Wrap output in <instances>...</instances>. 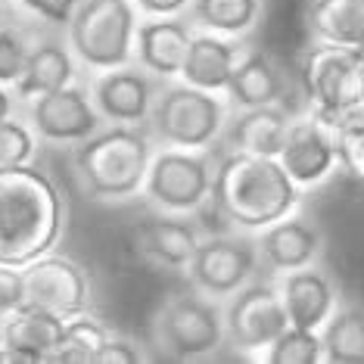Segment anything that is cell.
<instances>
[{
  "label": "cell",
  "instance_id": "obj_1",
  "mask_svg": "<svg viewBox=\"0 0 364 364\" xmlns=\"http://www.w3.org/2000/svg\"><path fill=\"white\" fill-rule=\"evenodd\" d=\"M65 234V196L35 162L0 168V264L35 262Z\"/></svg>",
  "mask_w": 364,
  "mask_h": 364
},
{
  "label": "cell",
  "instance_id": "obj_2",
  "mask_svg": "<svg viewBox=\"0 0 364 364\" xmlns=\"http://www.w3.org/2000/svg\"><path fill=\"white\" fill-rule=\"evenodd\" d=\"M209 205L234 230L259 234L262 228L299 212L302 187L287 175L277 156L221 150Z\"/></svg>",
  "mask_w": 364,
  "mask_h": 364
},
{
  "label": "cell",
  "instance_id": "obj_3",
  "mask_svg": "<svg viewBox=\"0 0 364 364\" xmlns=\"http://www.w3.org/2000/svg\"><path fill=\"white\" fill-rule=\"evenodd\" d=\"M153 153L146 125H103L72 146V175L90 203H128L144 193Z\"/></svg>",
  "mask_w": 364,
  "mask_h": 364
},
{
  "label": "cell",
  "instance_id": "obj_4",
  "mask_svg": "<svg viewBox=\"0 0 364 364\" xmlns=\"http://www.w3.org/2000/svg\"><path fill=\"white\" fill-rule=\"evenodd\" d=\"M230 119V103L225 94H209L181 78L162 81L153 100L146 131L156 146H181V150H215L221 144Z\"/></svg>",
  "mask_w": 364,
  "mask_h": 364
},
{
  "label": "cell",
  "instance_id": "obj_5",
  "mask_svg": "<svg viewBox=\"0 0 364 364\" xmlns=\"http://www.w3.org/2000/svg\"><path fill=\"white\" fill-rule=\"evenodd\" d=\"M299 78L309 97V112L327 128L343 131L355 122H364L358 47L311 41L299 60Z\"/></svg>",
  "mask_w": 364,
  "mask_h": 364
},
{
  "label": "cell",
  "instance_id": "obj_6",
  "mask_svg": "<svg viewBox=\"0 0 364 364\" xmlns=\"http://www.w3.org/2000/svg\"><path fill=\"white\" fill-rule=\"evenodd\" d=\"M150 330L153 346L171 361H203L228 346L221 302L193 287L165 296L153 311Z\"/></svg>",
  "mask_w": 364,
  "mask_h": 364
},
{
  "label": "cell",
  "instance_id": "obj_7",
  "mask_svg": "<svg viewBox=\"0 0 364 364\" xmlns=\"http://www.w3.org/2000/svg\"><path fill=\"white\" fill-rule=\"evenodd\" d=\"M218 156V146L215 150L156 146L144 184L146 203L165 215H200L212 203Z\"/></svg>",
  "mask_w": 364,
  "mask_h": 364
},
{
  "label": "cell",
  "instance_id": "obj_8",
  "mask_svg": "<svg viewBox=\"0 0 364 364\" xmlns=\"http://www.w3.org/2000/svg\"><path fill=\"white\" fill-rule=\"evenodd\" d=\"M140 13L131 0H81L69 22V44L90 72L134 63V35Z\"/></svg>",
  "mask_w": 364,
  "mask_h": 364
},
{
  "label": "cell",
  "instance_id": "obj_9",
  "mask_svg": "<svg viewBox=\"0 0 364 364\" xmlns=\"http://www.w3.org/2000/svg\"><path fill=\"white\" fill-rule=\"evenodd\" d=\"M262 271L255 234L237 230V234H212L203 237L193 259L187 264V280L193 289L225 302L237 289L252 284Z\"/></svg>",
  "mask_w": 364,
  "mask_h": 364
},
{
  "label": "cell",
  "instance_id": "obj_10",
  "mask_svg": "<svg viewBox=\"0 0 364 364\" xmlns=\"http://www.w3.org/2000/svg\"><path fill=\"white\" fill-rule=\"evenodd\" d=\"M289 327L277 284L252 280L225 299V333L228 346L243 355L268 352V346Z\"/></svg>",
  "mask_w": 364,
  "mask_h": 364
},
{
  "label": "cell",
  "instance_id": "obj_11",
  "mask_svg": "<svg viewBox=\"0 0 364 364\" xmlns=\"http://www.w3.org/2000/svg\"><path fill=\"white\" fill-rule=\"evenodd\" d=\"M26 119L41 144L50 146H78L106 125L103 115L97 112L90 90L81 87L78 81L28 100Z\"/></svg>",
  "mask_w": 364,
  "mask_h": 364
},
{
  "label": "cell",
  "instance_id": "obj_12",
  "mask_svg": "<svg viewBox=\"0 0 364 364\" xmlns=\"http://www.w3.org/2000/svg\"><path fill=\"white\" fill-rule=\"evenodd\" d=\"M22 277H26V302L56 311L63 318L85 314L94 305V287H90L87 268L69 255H38L35 262L22 264Z\"/></svg>",
  "mask_w": 364,
  "mask_h": 364
},
{
  "label": "cell",
  "instance_id": "obj_13",
  "mask_svg": "<svg viewBox=\"0 0 364 364\" xmlns=\"http://www.w3.org/2000/svg\"><path fill=\"white\" fill-rule=\"evenodd\" d=\"M159 85L162 81L156 75L140 69L137 63H128L119 69L94 72L87 90L106 125H146Z\"/></svg>",
  "mask_w": 364,
  "mask_h": 364
},
{
  "label": "cell",
  "instance_id": "obj_14",
  "mask_svg": "<svg viewBox=\"0 0 364 364\" xmlns=\"http://www.w3.org/2000/svg\"><path fill=\"white\" fill-rule=\"evenodd\" d=\"M277 159L287 168V175L302 187V193L321 187L339 171L336 131L327 128L321 119H314L311 112L296 115Z\"/></svg>",
  "mask_w": 364,
  "mask_h": 364
},
{
  "label": "cell",
  "instance_id": "obj_15",
  "mask_svg": "<svg viewBox=\"0 0 364 364\" xmlns=\"http://www.w3.org/2000/svg\"><path fill=\"white\" fill-rule=\"evenodd\" d=\"M255 246H259L262 271H268L271 277H280L287 271L318 264L324 255V234L311 218L293 212L274 225L262 228L255 234Z\"/></svg>",
  "mask_w": 364,
  "mask_h": 364
},
{
  "label": "cell",
  "instance_id": "obj_16",
  "mask_svg": "<svg viewBox=\"0 0 364 364\" xmlns=\"http://www.w3.org/2000/svg\"><path fill=\"white\" fill-rule=\"evenodd\" d=\"M205 230L190 221V215H159V218L140 221L131 230V243L137 255L153 268L162 271H187L196 246L203 243Z\"/></svg>",
  "mask_w": 364,
  "mask_h": 364
},
{
  "label": "cell",
  "instance_id": "obj_17",
  "mask_svg": "<svg viewBox=\"0 0 364 364\" xmlns=\"http://www.w3.org/2000/svg\"><path fill=\"white\" fill-rule=\"evenodd\" d=\"M193 31L196 28H193V22L187 19V13L144 19L134 35V63L159 81L178 78Z\"/></svg>",
  "mask_w": 364,
  "mask_h": 364
},
{
  "label": "cell",
  "instance_id": "obj_18",
  "mask_svg": "<svg viewBox=\"0 0 364 364\" xmlns=\"http://www.w3.org/2000/svg\"><path fill=\"white\" fill-rule=\"evenodd\" d=\"M280 299L293 327L321 330L339 305V287L333 274L321 264H309L299 271H287L277 277Z\"/></svg>",
  "mask_w": 364,
  "mask_h": 364
},
{
  "label": "cell",
  "instance_id": "obj_19",
  "mask_svg": "<svg viewBox=\"0 0 364 364\" xmlns=\"http://www.w3.org/2000/svg\"><path fill=\"white\" fill-rule=\"evenodd\" d=\"M296 115L287 103L274 106H250V109H230L218 150L228 153H252V156H280Z\"/></svg>",
  "mask_w": 364,
  "mask_h": 364
},
{
  "label": "cell",
  "instance_id": "obj_20",
  "mask_svg": "<svg viewBox=\"0 0 364 364\" xmlns=\"http://www.w3.org/2000/svg\"><path fill=\"white\" fill-rule=\"evenodd\" d=\"M250 50L243 38H230V35H215V31L196 28L190 38L184 65H181V81L187 85L209 90V94H225L230 85L237 63L243 60V53Z\"/></svg>",
  "mask_w": 364,
  "mask_h": 364
},
{
  "label": "cell",
  "instance_id": "obj_21",
  "mask_svg": "<svg viewBox=\"0 0 364 364\" xmlns=\"http://www.w3.org/2000/svg\"><path fill=\"white\" fill-rule=\"evenodd\" d=\"M289 87H293V81H289L284 65L271 53L250 47L243 53V60L237 63L225 97H228L230 109H250V106L287 103Z\"/></svg>",
  "mask_w": 364,
  "mask_h": 364
},
{
  "label": "cell",
  "instance_id": "obj_22",
  "mask_svg": "<svg viewBox=\"0 0 364 364\" xmlns=\"http://www.w3.org/2000/svg\"><path fill=\"white\" fill-rule=\"evenodd\" d=\"M78 56L72 50L69 38H38L35 47H31L28 65L22 72V78L13 85L19 103H28L41 94H50V90H60L65 85H75L78 81Z\"/></svg>",
  "mask_w": 364,
  "mask_h": 364
},
{
  "label": "cell",
  "instance_id": "obj_23",
  "mask_svg": "<svg viewBox=\"0 0 364 364\" xmlns=\"http://www.w3.org/2000/svg\"><path fill=\"white\" fill-rule=\"evenodd\" d=\"M305 31L309 41L364 50V0H309Z\"/></svg>",
  "mask_w": 364,
  "mask_h": 364
},
{
  "label": "cell",
  "instance_id": "obj_24",
  "mask_svg": "<svg viewBox=\"0 0 364 364\" xmlns=\"http://www.w3.org/2000/svg\"><path fill=\"white\" fill-rule=\"evenodd\" d=\"M0 330H4V346L26 349L31 355H38L41 364H44L50 361L56 343H60L65 330V318L56 311L41 309V305L26 302L6 314V318H0Z\"/></svg>",
  "mask_w": 364,
  "mask_h": 364
},
{
  "label": "cell",
  "instance_id": "obj_25",
  "mask_svg": "<svg viewBox=\"0 0 364 364\" xmlns=\"http://www.w3.org/2000/svg\"><path fill=\"white\" fill-rule=\"evenodd\" d=\"M264 16V0H190L187 19L193 28L215 31V35L246 38L259 28Z\"/></svg>",
  "mask_w": 364,
  "mask_h": 364
},
{
  "label": "cell",
  "instance_id": "obj_26",
  "mask_svg": "<svg viewBox=\"0 0 364 364\" xmlns=\"http://www.w3.org/2000/svg\"><path fill=\"white\" fill-rule=\"evenodd\" d=\"M321 346L330 364H364V305H336L321 327Z\"/></svg>",
  "mask_w": 364,
  "mask_h": 364
},
{
  "label": "cell",
  "instance_id": "obj_27",
  "mask_svg": "<svg viewBox=\"0 0 364 364\" xmlns=\"http://www.w3.org/2000/svg\"><path fill=\"white\" fill-rule=\"evenodd\" d=\"M109 333L112 330L103 327L97 318H90L87 311L75 314V318H65V330H63L60 343H56L50 361H56V364H97Z\"/></svg>",
  "mask_w": 364,
  "mask_h": 364
},
{
  "label": "cell",
  "instance_id": "obj_28",
  "mask_svg": "<svg viewBox=\"0 0 364 364\" xmlns=\"http://www.w3.org/2000/svg\"><path fill=\"white\" fill-rule=\"evenodd\" d=\"M264 361L271 364H321L324 361V346H321V330H305L289 324L264 352Z\"/></svg>",
  "mask_w": 364,
  "mask_h": 364
},
{
  "label": "cell",
  "instance_id": "obj_29",
  "mask_svg": "<svg viewBox=\"0 0 364 364\" xmlns=\"http://www.w3.org/2000/svg\"><path fill=\"white\" fill-rule=\"evenodd\" d=\"M38 134L31 131L28 119H6L0 122V168H13V165H28L38 156Z\"/></svg>",
  "mask_w": 364,
  "mask_h": 364
},
{
  "label": "cell",
  "instance_id": "obj_30",
  "mask_svg": "<svg viewBox=\"0 0 364 364\" xmlns=\"http://www.w3.org/2000/svg\"><path fill=\"white\" fill-rule=\"evenodd\" d=\"M31 47H35V38L19 22L0 31V85L13 87L22 78L28 56H31Z\"/></svg>",
  "mask_w": 364,
  "mask_h": 364
},
{
  "label": "cell",
  "instance_id": "obj_31",
  "mask_svg": "<svg viewBox=\"0 0 364 364\" xmlns=\"http://www.w3.org/2000/svg\"><path fill=\"white\" fill-rule=\"evenodd\" d=\"M336 144H339V168L364 184V122H355V125L336 131Z\"/></svg>",
  "mask_w": 364,
  "mask_h": 364
},
{
  "label": "cell",
  "instance_id": "obj_32",
  "mask_svg": "<svg viewBox=\"0 0 364 364\" xmlns=\"http://www.w3.org/2000/svg\"><path fill=\"white\" fill-rule=\"evenodd\" d=\"M78 4L81 0H19L22 13L35 16L44 26H56V28H69Z\"/></svg>",
  "mask_w": 364,
  "mask_h": 364
},
{
  "label": "cell",
  "instance_id": "obj_33",
  "mask_svg": "<svg viewBox=\"0 0 364 364\" xmlns=\"http://www.w3.org/2000/svg\"><path fill=\"white\" fill-rule=\"evenodd\" d=\"M26 305V277L16 264H0V318Z\"/></svg>",
  "mask_w": 364,
  "mask_h": 364
},
{
  "label": "cell",
  "instance_id": "obj_34",
  "mask_svg": "<svg viewBox=\"0 0 364 364\" xmlns=\"http://www.w3.org/2000/svg\"><path fill=\"white\" fill-rule=\"evenodd\" d=\"M140 361H146L144 346L137 339L119 333H109L106 346L100 349V358H97V364H140Z\"/></svg>",
  "mask_w": 364,
  "mask_h": 364
},
{
  "label": "cell",
  "instance_id": "obj_35",
  "mask_svg": "<svg viewBox=\"0 0 364 364\" xmlns=\"http://www.w3.org/2000/svg\"><path fill=\"white\" fill-rule=\"evenodd\" d=\"M131 4L144 19H153V16H184L190 0H131Z\"/></svg>",
  "mask_w": 364,
  "mask_h": 364
},
{
  "label": "cell",
  "instance_id": "obj_36",
  "mask_svg": "<svg viewBox=\"0 0 364 364\" xmlns=\"http://www.w3.org/2000/svg\"><path fill=\"white\" fill-rule=\"evenodd\" d=\"M0 364H41V358L26 352V349H16V346L0 343Z\"/></svg>",
  "mask_w": 364,
  "mask_h": 364
},
{
  "label": "cell",
  "instance_id": "obj_37",
  "mask_svg": "<svg viewBox=\"0 0 364 364\" xmlns=\"http://www.w3.org/2000/svg\"><path fill=\"white\" fill-rule=\"evenodd\" d=\"M19 13H22L19 0H0V31L10 28V26H16V22H22V19H19Z\"/></svg>",
  "mask_w": 364,
  "mask_h": 364
},
{
  "label": "cell",
  "instance_id": "obj_38",
  "mask_svg": "<svg viewBox=\"0 0 364 364\" xmlns=\"http://www.w3.org/2000/svg\"><path fill=\"white\" fill-rule=\"evenodd\" d=\"M16 103H19L16 90H13V87H6V85H0V122L13 119V115H16Z\"/></svg>",
  "mask_w": 364,
  "mask_h": 364
},
{
  "label": "cell",
  "instance_id": "obj_39",
  "mask_svg": "<svg viewBox=\"0 0 364 364\" xmlns=\"http://www.w3.org/2000/svg\"><path fill=\"white\" fill-rule=\"evenodd\" d=\"M0 343H4V330H0Z\"/></svg>",
  "mask_w": 364,
  "mask_h": 364
}]
</instances>
